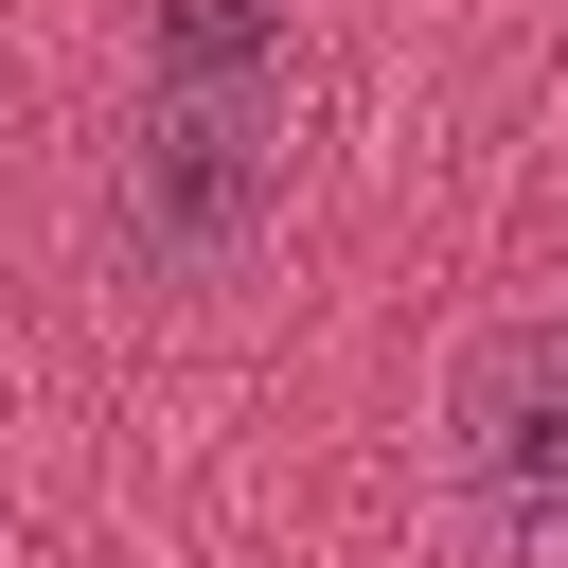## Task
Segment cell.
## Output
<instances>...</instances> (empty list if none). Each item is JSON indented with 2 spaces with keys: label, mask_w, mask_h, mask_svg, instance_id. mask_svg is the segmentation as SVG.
Returning a JSON list of instances; mask_svg holds the SVG:
<instances>
[{
  "label": "cell",
  "mask_w": 568,
  "mask_h": 568,
  "mask_svg": "<svg viewBox=\"0 0 568 568\" xmlns=\"http://www.w3.org/2000/svg\"><path fill=\"white\" fill-rule=\"evenodd\" d=\"M284 213V106L266 89H160L124 142V248L142 266H213Z\"/></svg>",
  "instance_id": "1"
},
{
  "label": "cell",
  "mask_w": 568,
  "mask_h": 568,
  "mask_svg": "<svg viewBox=\"0 0 568 568\" xmlns=\"http://www.w3.org/2000/svg\"><path fill=\"white\" fill-rule=\"evenodd\" d=\"M444 462H462V497H479L497 550L568 568V320H515V337L462 355V390H444Z\"/></svg>",
  "instance_id": "2"
},
{
  "label": "cell",
  "mask_w": 568,
  "mask_h": 568,
  "mask_svg": "<svg viewBox=\"0 0 568 568\" xmlns=\"http://www.w3.org/2000/svg\"><path fill=\"white\" fill-rule=\"evenodd\" d=\"M284 71V0H160V89H266Z\"/></svg>",
  "instance_id": "3"
}]
</instances>
